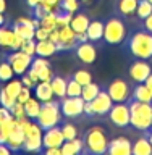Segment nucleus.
<instances>
[{
  "mask_svg": "<svg viewBox=\"0 0 152 155\" xmlns=\"http://www.w3.org/2000/svg\"><path fill=\"white\" fill-rule=\"evenodd\" d=\"M13 118H15V116L12 115V111H10L7 107L0 105V124H5L7 121L13 120Z\"/></svg>",
  "mask_w": 152,
  "mask_h": 155,
  "instance_id": "58836bf2",
  "label": "nucleus"
},
{
  "mask_svg": "<svg viewBox=\"0 0 152 155\" xmlns=\"http://www.w3.org/2000/svg\"><path fill=\"white\" fill-rule=\"evenodd\" d=\"M60 100V110L62 116L65 120H76L83 116V110H84V100L81 95L78 97H63Z\"/></svg>",
  "mask_w": 152,
  "mask_h": 155,
  "instance_id": "6e6552de",
  "label": "nucleus"
},
{
  "mask_svg": "<svg viewBox=\"0 0 152 155\" xmlns=\"http://www.w3.org/2000/svg\"><path fill=\"white\" fill-rule=\"evenodd\" d=\"M152 73V66L147 60H141V58H134L128 66V76L134 82H144Z\"/></svg>",
  "mask_w": 152,
  "mask_h": 155,
  "instance_id": "ddd939ff",
  "label": "nucleus"
},
{
  "mask_svg": "<svg viewBox=\"0 0 152 155\" xmlns=\"http://www.w3.org/2000/svg\"><path fill=\"white\" fill-rule=\"evenodd\" d=\"M60 152H62V155H78V153H83V140H81V137L63 140V144L60 147Z\"/></svg>",
  "mask_w": 152,
  "mask_h": 155,
  "instance_id": "bb28decb",
  "label": "nucleus"
},
{
  "mask_svg": "<svg viewBox=\"0 0 152 155\" xmlns=\"http://www.w3.org/2000/svg\"><path fill=\"white\" fill-rule=\"evenodd\" d=\"M24 2H26L28 8L31 10V8H34V7H36V5H39V3H41L42 0H24Z\"/></svg>",
  "mask_w": 152,
  "mask_h": 155,
  "instance_id": "c03bdc74",
  "label": "nucleus"
},
{
  "mask_svg": "<svg viewBox=\"0 0 152 155\" xmlns=\"http://www.w3.org/2000/svg\"><path fill=\"white\" fill-rule=\"evenodd\" d=\"M3 58L12 65L13 71H15V76H23L24 73L28 71V68H29V65H31L34 57L24 53L23 50H13V52L3 53Z\"/></svg>",
  "mask_w": 152,
  "mask_h": 155,
  "instance_id": "9b49d317",
  "label": "nucleus"
},
{
  "mask_svg": "<svg viewBox=\"0 0 152 155\" xmlns=\"http://www.w3.org/2000/svg\"><path fill=\"white\" fill-rule=\"evenodd\" d=\"M81 91H83V86L70 74L66 79V95L68 97H78V95H81Z\"/></svg>",
  "mask_w": 152,
  "mask_h": 155,
  "instance_id": "c9c22d12",
  "label": "nucleus"
},
{
  "mask_svg": "<svg viewBox=\"0 0 152 155\" xmlns=\"http://www.w3.org/2000/svg\"><path fill=\"white\" fill-rule=\"evenodd\" d=\"M63 140L65 139H63L60 124L42 131V150L44 149H50V147H62Z\"/></svg>",
  "mask_w": 152,
  "mask_h": 155,
  "instance_id": "dca6fc26",
  "label": "nucleus"
},
{
  "mask_svg": "<svg viewBox=\"0 0 152 155\" xmlns=\"http://www.w3.org/2000/svg\"><path fill=\"white\" fill-rule=\"evenodd\" d=\"M66 79H68V76L63 78L60 74H55V73H53V76L50 78V86H52L53 95H55L57 99L66 97Z\"/></svg>",
  "mask_w": 152,
  "mask_h": 155,
  "instance_id": "b1692460",
  "label": "nucleus"
},
{
  "mask_svg": "<svg viewBox=\"0 0 152 155\" xmlns=\"http://www.w3.org/2000/svg\"><path fill=\"white\" fill-rule=\"evenodd\" d=\"M112 105H113V100L109 95V92L105 91V87L102 86L100 92L91 100V107H92V111H94V116L96 118L97 116H107L110 108H112Z\"/></svg>",
  "mask_w": 152,
  "mask_h": 155,
  "instance_id": "4468645a",
  "label": "nucleus"
},
{
  "mask_svg": "<svg viewBox=\"0 0 152 155\" xmlns=\"http://www.w3.org/2000/svg\"><path fill=\"white\" fill-rule=\"evenodd\" d=\"M131 155H152V145L144 134L139 136V137L133 142Z\"/></svg>",
  "mask_w": 152,
  "mask_h": 155,
  "instance_id": "a878e982",
  "label": "nucleus"
},
{
  "mask_svg": "<svg viewBox=\"0 0 152 155\" xmlns=\"http://www.w3.org/2000/svg\"><path fill=\"white\" fill-rule=\"evenodd\" d=\"M24 152H37L42 153V128L36 121H32L31 126L24 131Z\"/></svg>",
  "mask_w": 152,
  "mask_h": 155,
  "instance_id": "9d476101",
  "label": "nucleus"
},
{
  "mask_svg": "<svg viewBox=\"0 0 152 155\" xmlns=\"http://www.w3.org/2000/svg\"><path fill=\"white\" fill-rule=\"evenodd\" d=\"M32 95L36 97L37 100H41V102L52 100L55 95H53L50 81H39V82H36V86L32 87Z\"/></svg>",
  "mask_w": 152,
  "mask_h": 155,
  "instance_id": "aec40b11",
  "label": "nucleus"
},
{
  "mask_svg": "<svg viewBox=\"0 0 152 155\" xmlns=\"http://www.w3.org/2000/svg\"><path fill=\"white\" fill-rule=\"evenodd\" d=\"M41 100H37L36 97H31V99H28L24 102V115L28 116L29 120L36 121L37 120V115H39V110H41Z\"/></svg>",
  "mask_w": 152,
  "mask_h": 155,
  "instance_id": "cd10ccee",
  "label": "nucleus"
},
{
  "mask_svg": "<svg viewBox=\"0 0 152 155\" xmlns=\"http://www.w3.org/2000/svg\"><path fill=\"white\" fill-rule=\"evenodd\" d=\"M143 134L149 139V142H150V145H152V128H150L149 131H146V133H143Z\"/></svg>",
  "mask_w": 152,
  "mask_h": 155,
  "instance_id": "09e8293b",
  "label": "nucleus"
},
{
  "mask_svg": "<svg viewBox=\"0 0 152 155\" xmlns=\"http://www.w3.org/2000/svg\"><path fill=\"white\" fill-rule=\"evenodd\" d=\"M12 153V150H10L5 144H0V155H10Z\"/></svg>",
  "mask_w": 152,
  "mask_h": 155,
  "instance_id": "a18cd8bd",
  "label": "nucleus"
},
{
  "mask_svg": "<svg viewBox=\"0 0 152 155\" xmlns=\"http://www.w3.org/2000/svg\"><path fill=\"white\" fill-rule=\"evenodd\" d=\"M23 144H24V131L21 129V126L16 124L13 126V129L8 134V140H7V147L12 152H21L23 150Z\"/></svg>",
  "mask_w": 152,
  "mask_h": 155,
  "instance_id": "6ab92c4d",
  "label": "nucleus"
},
{
  "mask_svg": "<svg viewBox=\"0 0 152 155\" xmlns=\"http://www.w3.org/2000/svg\"><path fill=\"white\" fill-rule=\"evenodd\" d=\"M89 21L91 19H89V16H87L86 13L76 12V13H73V16H71L70 26H71V29L76 34H81V32H86L87 26H89Z\"/></svg>",
  "mask_w": 152,
  "mask_h": 155,
  "instance_id": "5701e85b",
  "label": "nucleus"
},
{
  "mask_svg": "<svg viewBox=\"0 0 152 155\" xmlns=\"http://www.w3.org/2000/svg\"><path fill=\"white\" fill-rule=\"evenodd\" d=\"M104 87L113 102H128L131 97V91H133V86L125 78H115Z\"/></svg>",
  "mask_w": 152,
  "mask_h": 155,
  "instance_id": "0eeeda50",
  "label": "nucleus"
},
{
  "mask_svg": "<svg viewBox=\"0 0 152 155\" xmlns=\"http://www.w3.org/2000/svg\"><path fill=\"white\" fill-rule=\"evenodd\" d=\"M19 50H23L24 53H28V55H36V39H24L21 47H19Z\"/></svg>",
  "mask_w": 152,
  "mask_h": 155,
  "instance_id": "e433bc0d",
  "label": "nucleus"
},
{
  "mask_svg": "<svg viewBox=\"0 0 152 155\" xmlns=\"http://www.w3.org/2000/svg\"><path fill=\"white\" fill-rule=\"evenodd\" d=\"M5 24H8V19L5 16V13H0V28L5 26Z\"/></svg>",
  "mask_w": 152,
  "mask_h": 155,
  "instance_id": "49530a36",
  "label": "nucleus"
},
{
  "mask_svg": "<svg viewBox=\"0 0 152 155\" xmlns=\"http://www.w3.org/2000/svg\"><path fill=\"white\" fill-rule=\"evenodd\" d=\"M128 36L126 21L118 15H112L104 21V37L102 42L107 45H121V42Z\"/></svg>",
  "mask_w": 152,
  "mask_h": 155,
  "instance_id": "20e7f679",
  "label": "nucleus"
},
{
  "mask_svg": "<svg viewBox=\"0 0 152 155\" xmlns=\"http://www.w3.org/2000/svg\"><path fill=\"white\" fill-rule=\"evenodd\" d=\"M130 99L131 100H139V102H152V91L144 84V82H134Z\"/></svg>",
  "mask_w": 152,
  "mask_h": 155,
  "instance_id": "4be33fe9",
  "label": "nucleus"
},
{
  "mask_svg": "<svg viewBox=\"0 0 152 155\" xmlns=\"http://www.w3.org/2000/svg\"><path fill=\"white\" fill-rule=\"evenodd\" d=\"M100 84H97V82H89V84H86V86H83V91H81V97H83V100L84 102H91L94 97L100 92Z\"/></svg>",
  "mask_w": 152,
  "mask_h": 155,
  "instance_id": "c756f323",
  "label": "nucleus"
},
{
  "mask_svg": "<svg viewBox=\"0 0 152 155\" xmlns=\"http://www.w3.org/2000/svg\"><path fill=\"white\" fill-rule=\"evenodd\" d=\"M13 76H15V71H13V68L12 65L5 60L0 61V84H3V82H8L10 79H13Z\"/></svg>",
  "mask_w": 152,
  "mask_h": 155,
  "instance_id": "f704fd0d",
  "label": "nucleus"
},
{
  "mask_svg": "<svg viewBox=\"0 0 152 155\" xmlns=\"http://www.w3.org/2000/svg\"><path fill=\"white\" fill-rule=\"evenodd\" d=\"M152 13V3L149 0H138V8H136V21L141 23Z\"/></svg>",
  "mask_w": 152,
  "mask_h": 155,
  "instance_id": "7c9ffc66",
  "label": "nucleus"
},
{
  "mask_svg": "<svg viewBox=\"0 0 152 155\" xmlns=\"http://www.w3.org/2000/svg\"><path fill=\"white\" fill-rule=\"evenodd\" d=\"M86 34L91 42H94V44L102 42V37H104V21H100V19H91L89 26L86 29Z\"/></svg>",
  "mask_w": 152,
  "mask_h": 155,
  "instance_id": "412c9836",
  "label": "nucleus"
},
{
  "mask_svg": "<svg viewBox=\"0 0 152 155\" xmlns=\"http://www.w3.org/2000/svg\"><path fill=\"white\" fill-rule=\"evenodd\" d=\"M23 81H21V78L19 79H10L8 82H5V86H3V89H5V92L12 97L13 100H16V97H18V94H19V91L23 89Z\"/></svg>",
  "mask_w": 152,
  "mask_h": 155,
  "instance_id": "2f4dec72",
  "label": "nucleus"
},
{
  "mask_svg": "<svg viewBox=\"0 0 152 155\" xmlns=\"http://www.w3.org/2000/svg\"><path fill=\"white\" fill-rule=\"evenodd\" d=\"M130 105V126L134 131L146 133L152 128V102L128 100Z\"/></svg>",
  "mask_w": 152,
  "mask_h": 155,
  "instance_id": "7ed1b4c3",
  "label": "nucleus"
},
{
  "mask_svg": "<svg viewBox=\"0 0 152 155\" xmlns=\"http://www.w3.org/2000/svg\"><path fill=\"white\" fill-rule=\"evenodd\" d=\"M83 140V153L91 155H102L107 153L109 147V134L102 126H91L81 136Z\"/></svg>",
  "mask_w": 152,
  "mask_h": 155,
  "instance_id": "f03ea898",
  "label": "nucleus"
},
{
  "mask_svg": "<svg viewBox=\"0 0 152 155\" xmlns=\"http://www.w3.org/2000/svg\"><path fill=\"white\" fill-rule=\"evenodd\" d=\"M58 2H60V0H42L41 3L49 10V12H55V8L58 7Z\"/></svg>",
  "mask_w": 152,
  "mask_h": 155,
  "instance_id": "79ce46f5",
  "label": "nucleus"
},
{
  "mask_svg": "<svg viewBox=\"0 0 152 155\" xmlns=\"http://www.w3.org/2000/svg\"><path fill=\"white\" fill-rule=\"evenodd\" d=\"M71 76L75 78L81 86H86V84H89V82H92V73L87 70V68H78L76 71L71 73Z\"/></svg>",
  "mask_w": 152,
  "mask_h": 155,
  "instance_id": "72a5a7b5",
  "label": "nucleus"
},
{
  "mask_svg": "<svg viewBox=\"0 0 152 155\" xmlns=\"http://www.w3.org/2000/svg\"><path fill=\"white\" fill-rule=\"evenodd\" d=\"M62 120H63V116H62V110H60V100L52 99V100L42 102L37 120H36V123L42 128V131L60 124Z\"/></svg>",
  "mask_w": 152,
  "mask_h": 155,
  "instance_id": "39448f33",
  "label": "nucleus"
},
{
  "mask_svg": "<svg viewBox=\"0 0 152 155\" xmlns=\"http://www.w3.org/2000/svg\"><path fill=\"white\" fill-rule=\"evenodd\" d=\"M73 52H75L78 60H79L81 63H84V65H92V63L96 61V58H97L96 45H94V42H91V41L76 44L75 48H73Z\"/></svg>",
  "mask_w": 152,
  "mask_h": 155,
  "instance_id": "2eb2a0df",
  "label": "nucleus"
},
{
  "mask_svg": "<svg viewBox=\"0 0 152 155\" xmlns=\"http://www.w3.org/2000/svg\"><path fill=\"white\" fill-rule=\"evenodd\" d=\"M49 34H50V31L46 28H42V26H39L36 29V34H34V39L36 41H46V39H49Z\"/></svg>",
  "mask_w": 152,
  "mask_h": 155,
  "instance_id": "a19ab883",
  "label": "nucleus"
},
{
  "mask_svg": "<svg viewBox=\"0 0 152 155\" xmlns=\"http://www.w3.org/2000/svg\"><path fill=\"white\" fill-rule=\"evenodd\" d=\"M144 84H146V86H147L149 89L152 91V73H150V74H149V78H147V79L144 81Z\"/></svg>",
  "mask_w": 152,
  "mask_h": 155,
  "instance_id": "de8ad7c7",
  "label": "nucleus"
},
{
  "mask_svg": "<svg viewBox=\"0 0 152 155\" xmlns=\"http://www.w3.org/2000/svg\"><path fill=\"white\" fill-rule=\"evenodd\" d=\"M81 5L83 3L79 0H60V2H58V7L55 8V12L60 10V12H66V13H76L81 10Z\"/></svg>",
  "mask_w": 152,
  "mask_h": 155,
  "instance_id": "473e14b6",
  "label": "nucleus"
},
{
  "mask_svg": "<svg viewBox=\"0 0 152 155\" xmlns=\"http://www.w3.org/2000/svg\"><path fill=\"white\" fill-rule=\"evenodd\" d=\"M139 24H141V28H143V29H146L147 32L152 34V13H150L146 19H143V21H141Z\"/></svg>",
  "mask_w": 152,
  "mask_h": 155,
  "instance_id": "37998d69",
  "label": "nucleus"
},
{
  "mask_svg": "<svg viewBox=\"0 0 152 155\" xmlns=\"http://www.w3.org/2000/svg\"><path fill=\"white\" fill-rule=\"evenodd\" d=\"M57 53V44L52 42L50 39H46V41H36V55L37 57H44L49 58Z\"/></svg>",
  "mask_w": 152,
  "mask_h": 155,
  "instance_id": "393cba45",
  "label": "nucleus"
},
{
  "mask_svg": "<svg viewBox=\"0 0 152 155\" xmlns=\"http://www.w3.org/2000/svg\"><path fill=\"white\" fill-rule=\"evenodd\" d=\"M130 105L128 102H113L112 108L107 115V118L110 120V123L115 128L125 129L130 126Z\"/></svg>",
  "mask_w": 152,
  "mask_h": 155,
  "instance_id": "1a4fd4ad",
  "label": "nucleus"
},
{
  "mask_svg": "<svg viewBox=\"0 0 152 155\" xmlns=\"http://www.w3.org/2000/svg\"><path fill=\"white\" fill-rule=\"evenodd\" d=\"M60 129H62V134H63V139L65 140L79 137V129H78V126L75 123H71V120H65V121L62 120Z\"/></svg>",
  "mask_w": 152,
  "mask_h": 155,
  "instance_id": "c85d7f7f",
  "label": "nucleus"
},
{
  "mask_svg": "<svg viewBox=\"0 0 152 155\" xmlns=\"http://www.w3.org/2000/svg\"><path fill=\"white\" fill-rule=\"evenodd\" d=\"M149 2H150V3H152V0H149Z\"/></svg>",
  "mask_w": 152,
  "mask_h": 155,
  "instance_id": "603ef678",
  "label": "nucleus"
},
{
  "mask_svg": "<svg viewBox=\"0 0 152 155\" xmlns=\"http://www.w3.org/2000/svg\"><path fill=\"white\" fill-rule=\"evenodd\" d=\"M136 8H138V0H115L113 2V15H118L125 21L136 18Z\"/></svg>",
  "mask_w": 152,
  "mask_h": 155,
  "instance_id": "f3484780",
  "label": "nucleus"
},
{
  "mask_svg": "<svg viewBox=\"0 0 152 155\" xmlns=\"http://www.w3.org/2000/svg\"><path fill=\"white\" fill-rule=\"evenodd\" d=\"M23 44V37H19L16 32L13 31L12 24H5L0 28V47L7 48L8 52L19 50Z\"/></svg>",
  "mask_w": 152,
  "mask_h": 155,
  "instance_id": "f8f14e48",
  "label": "nucleus"
},
{
  "mask_svg": "<svg viewBox=\"0 0 152 155\" xmlns=\"http://www.w3.org/2000/svg\"><path fill=\"white\" fill-rule=\"evenodd\" d=\"M15 102H16V100H13L12 97L5 92L3 87H0V105H3V107H7L8 110H12V107H13Z\"/></svg>",
  "mask_w": 152,
  "mask_h": 155,
  "instance_id": "4c0bfd02",
  "label": "nucleus"
},
{
  "mask_svg": "<svg viewBox=\"0 0 152 155\" xmlns=\"http://www.w3.org/2000/svg\"><path fill=\"white\" fill-rule=\"evenodd\" d=\"M79 2H81V3H89L91 0H79Z\"/></svg>",
  "mask_w": 152,
  "mask_h": 155,
  "instance_id": "3c124183",
  "label": "nucleus"
},
{
  "mask_svg": "<svg viewBox=\"0 0 152 155\" xmlns=\"http://www.w3.org/2000/svg\"><path fill=\"white\" fill-rule=\"evenodd\" d=\"M26 74L31 78L34 82H39V81H50V78L53 76V71H52L50 63L47 61V58L34 55L31 65H29L28 71H26Z\"/></svg>",
  "mask_w": 152,
  "mask_h": 155,
  "instance_id": "423d86ee",
  "label": "nucleus"
},
{
  "mask_svg": "<svg viewBox=\"0 0 152 155\" xmlns=\"http://www.w3.org/2000/svg\"><path fill=\"white\" fill-rule=\"evenodd\" d=\"M5 10H7V2L0 0V13H5Z\"/></svg>",
  "mask_w": 152,
  "mask_h": 155,
  "instance_id": "8fccbe9b",
  "label": "nucleus"
},
{
  "mask_svg": "<svg viewBox=\"0 0 152 155\" xmlns=\"http://www.w3.org/2000/svg\"><path fill=\"white\" fill-rule=\"evenodd\" d=\"M133 142L128 137H113L109 140L107 153L109 155H131Z\"/></svg>",
  "mask_w": 152,
  "mask_h": 155,
  "instance_id": "a211bd4d",
  "label": "nucleus"
},
{
  "mask_svg": "<svg viewBox=\"0 0 152 155\" xmlns=\"http://www.w3.org/2000/svg\"><path fill=\"white\" fill-rule=\"evenodd\" d=\"M121 48L133 58L152 60V34L146 29H134L121 42Z\"/></svg>",
  "mask_w": 152,
  "mask_h": 155,
  "instance_id": "f257e3e1",
  "label": "nucleus"
},
{
  "mask_svg": "<svg viewBox=\"0 0 152 155\" xmlns=\"http://www.w3.org/2000/svg\"><path fill=\"white\" fill-rule=\"evenodd\" d=\"M32 97V89H29V87H26L24 86L21 91H19V94H18V97H16V102H21V104H24L28 99H31Z\"/></svg>",
  "mask_w": 152,
  "mask_h": 155,
  "instance_id": "ea45409f",
  "label": "nucleus"
}]
</instances>
